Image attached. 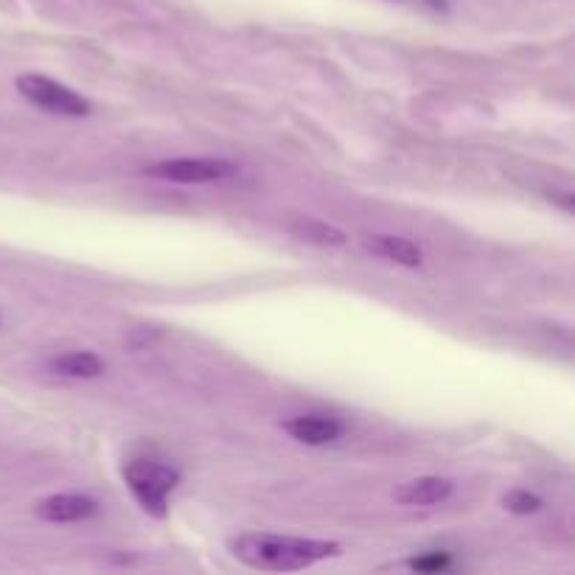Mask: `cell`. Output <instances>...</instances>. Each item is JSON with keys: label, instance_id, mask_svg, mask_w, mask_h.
Returning <instances> with one entry per match:
<instances>
[{"label": "cell", "instance_id": "6da1fadb", "mask_svg": "<svg viewBox=\"0 0 575 575\" xmlns=\"http://www.w3.org/2000/svg\"><path fill=\"white\" fill-rule=\"evenodd\" d=\"M230 553L253 570L295 573V570L312 567L315 561L337 556L340 545L320 542V539L278 536V533H242L230 539Z\"/></svg>", "mask_w": 575, "mask_h": 575}, {"label": "cell", "instance_id": "7a4b0ae2", "mask_svg": "<svg viewBox=\"0 0 575 575\" xmlns=\"http://www.w3.org/2000/svg\"><path fill=\"white\" fill-rule=\"evenodd\" d=\"M124 480L135 494V500L144 505L146 514L166 517V500L180 483V472L155 460H130L124 466Z\"/></svg>", "mask_w": 575, "mask_h": 575}, {"label": "cell", "instance_id": "3957f363", "mask_svg": "<svg viewBox=\"0 0 575 575\" xmlns=\"http://www.w3.org/2000/svg\"><path fill=\"white\" fill-rule=\"evenodd\" d=\"M17 90L23 99H29L31 104H37L45 113H57V115H87L90 113V101L82 99L79 93H73L65 85H59L48 76H40V73H23L17 76Z\"/></svg>", "mask_w": 575, "mask_h": 575}, {"label": "cell", "instance_id": "277c9868", "mask_svg": "<svg viewBox=\"0 0 575 575\" xmlns=\"http://www.w3.org/2000/svg\"><path fill=\"white\" fill-rule=\"evenodd\" d=\"M149 177L158 180H172V183H214V180H225L230 174H236V166L228 160H163L146 169Z\"/></svg>", "mask_w": 575, "mask_h": 575}, {"label": "cell", "instance_id": "5b68a950", "mask_svg": "<svg viewBox=\"0 0 575 575\" xmlns=\"http://www.w3.org/2000/svg\"><path fill=\"white\" fill-rule=\"evenodd\" d=\"M281 430L292 435L295 441L309 446H323L337 441L343 435V424L334 421V418H323V416H298L289 418L281 424Z\"/></svg>", "mask_w": 575, "mask_h": 575}, {"label": "cell", "instance_id": "8992f818", "mask_svg": "<svg viewBox=\"0 0 575 575\" xmlns=\"http://www.w3.org/2000/svg\"><path fill=\"white\" fill-rule=\"evenodd\" d=\"M96 511H99L96 500L82 494H54L37 505V517L45 522H79V519L93 517Z\"/></svg>", "mask_w": 575, "mask_h": 575}, {"label": "cell", "instance_id": "52a82bcc", "mask_svg": "<svg viewBox=\"0 0 575 575\" xmlns=\"http://www.w3.org/2000/svg\"><path fill=\"white\" fill-rule=\"evenodd\" d=\"M452 489H455V483L446 477H416V480L396 486L393 500L402 505H438L452 494Z\"/></svg>", "mask_w": 575, "mask_h": 575}, {"label": "cell", "instance_id": "ba28073f", "mask_svg": "<svg viewBox=\"0 0 575 575\" xmlns=\"http://www.w3.org/2000/svg\"><path fill=\"white\" fill-rule=\"evenodd\" d=\"M362 245L368 247L371 253H376V256L396 261L402 267H418L421 259H424L421 247L413 245L410 239H402V236H365Z\"/></svg>", "mask_w": 575, "mask_h": 575}, {"label": "cell", "instance_id": "9c48e42d", "mask_svg": "<svg viewBox=\"0 0 575 575\" xmlns=\"http://www.w3.org/2000/svg\"><path fill=\"white\" fill-rule=\"evenodd\" d=\"M48 368L54 374L71 376V379H96L104 374V362L90 354V351H68V354H59L54 360L48 362Z\"/></svg>", "mask_w": 575, "mask_h": 575}, {"label": "cell", "instance_id": "30bf717a", "mask_svg": "<svg viewBox=\"0 0 575 575\" xmlns=\"http://www.w3.org/2000/svg\"><path fill=\"white\" fill-rule=\"evenodd\" d=\"M292 236H298L301 242L306 245H317V247H343L348 242L340 228H331L326 222H317V219H301V222H292L289 225Z\"/></svg>", "mask_w": 575, "mask_h": 575}, {"label": "cell", "instance_id": "8fae6325", "mask_svg": "<svg viewBox=\"0 0 575 575\" xmlns=\"http://www.w3.org/2000/svg\"><path fill=\"white\" fill-rule=\"evenodd\" d=\"M503 505H505V511H511V514H536L539 508H542V500L536 497V494H531V491H522V489H517V491H508L503 497Z\"/></svg>", "mask_w": 575, "mask_h": 575}, {"label": "cell", "instance_id": "7c38bea8", "mask_svg": "<svg viewBox=\"0 0 575 575\" xmlns=\"http://www.w3.org/2000/svg\"><path fill=\"white\" fill-rule=\"evenodd\" d=\"M446 564H449L446 556H432V559L410 561V567H413V570H444Z\"/></svg>", "mask_w": 575, "mask_h": 575}]
</instances>
